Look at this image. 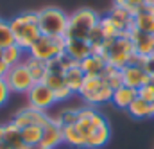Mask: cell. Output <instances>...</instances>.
I'll use <instances>...</instances> for the list:
<instances>
[{
	"instance_id": "cell-1",
	"label": "cell",
	"mask_w": 154,
	"mask_h": 149,
	"mask_svg": "<svg viewBox=\"0 0 154 149\" xmlns=\"http://www.w3.org/2000/svg\"><path fill=\"white\" fill-rule=\"evenodd\" d=\"M11 33L14 36V43L23 50H29L32 43L41 36L38 24V11H25L9 20Z\"/></svg>"
},
{
	"instance_id": "cell-2",
	"label": "cell",
	"mask_w": 154,
	"mask_h": 149,
	"mask_svg": "<svg viewBox=\"0 0 154 149\" xmlns=\"http://www.w3.org/2000/svg\"><path fill=\"white\" fill-rule=\"evenodd\" d=\"M99 54L108 61V65H113L116 68H124L125 65H129L131 58L136 52H134V47H133L129 34H120L116 38L106 40L102 49L99 50Z\"/></svg>"
},
{
	"instance_id": "cell-3",
	"label": "cell",
	"mask_w": 154,
	"mask_h": 149,
	"mask_svg": "<svg viewBox=\"0 0 154 149\" xmlns=\"http://www.w3.org/2000/svg\"><path fill=\"white\" fill-rule=\"evenodd\" d=\"M100 14L90 7H81L68 14V27L65 38H75V40H88V34L95 25H99Z\"/></svg>"
},
{
	"instance_id": "cell-4",
	"label": "cell",
	"mask_w": 154,
	"mask_h": 149,
	"mask_svg": "<svg viewBox=\"0 0 154 149\" xmlns=\"http://www.w3.org/2000/svg\"><path fill=\"white\" fill-rule=\"evenodd\" d=\"M38 24L41 34L45 36H65L68 27V14L56 5H47L38 11Z\"/></svg>"
},
{
	"instance_id": "cell-5",
	"label": "cell",
	"mask_w": 154,
	"mask_h": 149,
	"mask_svg": "<svg viewBox=\"0 0 154 149\" xmlns=\"http://www.w3.org/2000/svg\"><path fill=\"white\" fill-rule=\"evenodd\" d=\"M65 47H66L65 36H45V34H41L32 43V47L27 50V54L48 63V61L59 58L61 54H65Z\"/></svg>"
},
{
	"instance_id": "cell-6",
	"label": "cell",
	"mask_w": 154,
	"mask_h": 149,
	"mask_svg": "<svg viewBox=\"0 0 154 149\" xmlns=\"http://www.w3.org/2000/svg\"><path fill=\"white\" fill-rule=\"evenodd\" d=\"M79 95L82 97V101L90 106H97V104H104V103H111L113 97V88L109 84H106V81L102 77H86L84 84L79 92Z\"/></svg>"
},
{
	"instance_id": "cell-7",
	"label": "cell",
	"mask_w": 154,
	"mask_h": 149,
	"mask_svg": "<svg viewBox=\"0 0 154 149\" xmlns=\"http://www.w3.org/2000/svg\"><path fill=\"white\" fill-rule=\"evenodd\" d=\"M4 79H5L7 86L11 88V92H14V94H27L34 84V79H32V75H31L27 65L23 61L11 67Z\"/></svg>"
},
{
	"instance_id": "cell-8",
	"label": "cell",
	"mask_w": 154,
	"mask_h": 149,
	"mask_svg": "<svg viewBox=\"0 0 154 149\" xmlns=\"http://www.w3.org/2000/svg\"><path fill=\"white\" fill-rule=\"evenodd\" d=\"M27 99H29V106L41 110V112H48L54 104H56V95H54V90L48 88L43 81L41 83H34L32 88L25 94Z\"/></svg>"
},
{
	"instance_id": "cell-9",
	"label": "cell",
	"mask_w": 154,
	"mask_h": 149,
	"mask_svg": "<svg viewBox=\"0 0 154 149\" xmlns=\"http://www.w3.org/2000/svg\"><path fill=\"white\" fill-rule=\"evenodd\" d=\"M50 120V115L47 112H41V110H36V108H32V106H25V108H20L18 112L13 115V119H11V122L16 126V128H25V126H32V124H36V126H45L47 122Z\"/></svg>"
},
{
	"instance_id": "cell-10",
	"label": "cell",
	"mask_w": 154,
	"mask_h": 149,
	"mask_svg": "<svg viewBox=\"0 0 154 149\" xmlns=\"http://www.w3.org/2000/svg\"><path fill=\"white\" fill-rule=\"evenodd\" d=\"M149 74L143 70V67L142 65H125L124 68H122V81H124V84L125 86H131V88H134V90H138V88H142L143 84H147L149 83Z\"/></svg>"
},
{
	"instance_id": "cell-11",
	"label": "cell",
	"mask_w": 154,
	"mask_h": 149,
	"mask_svg": "<svg viewBox=\"0 0 154 149\" xmlns=\"http://www.w3.org/2000/svg\"><path fill=\"white\" fill-rule=\"evenodd\" d=\"M39 144L48 149H54L59 144H63V128L56 122V119L52 115H50V120L43 126V135H41Z\"/></svg>"
},
{
	"instance_id": "cell-12",
	"label": "cell",
	"mask_w": 154,
	"mask_h": 149,
	"mask_svg": "<svg viewBox=\"0 0 154 149\" xmlns=\"http://www.w3.org/2000/svg\"><path fill=\"white\" fill-rule=\"evenodd\" d=\"M108 16L113 20V24L118 27V31H120L122 34H129V31L134 27V16H133L127 9H124V7L113 5V7L108 11Z\"/></svg>"
},
{
	"instance_id": "cell-13",
	"label": "cell",
	"mask_w": 154,
	"mask_h": 149,
	"mask_svg": "<svg viewBox=\"0 0 154 149\" xmlns=\"http://www.w3.org/2000/svg\"><path fill=\"white\" fill-rule=\"evenodd\" d=\"M66 40V47H65V52L77 63H81L82 59H86L90 54H93V49L91 45L86 41V40H75V38H65Z\"/></svg>"
},
{
	"instance_id": "cell-14",
	"label": "cell",
	"mask_w": 154,
	"mask_h": 149,
	"mask_svg": "<svg viewBox=\"0 0 154 149\" xmlns=\"http://www.w3.org/2000/svg\"><path fill=\"white\" fill-rule=\"evenodd\" d=\"M129 38H131L133 47H134V52H136L138 56L145 58V56H149V54L154 52V41L147 33H142V31H138L136 27H133V29L129 31Z\"/></svg>"
},
{
	"instance_id": "cell-15",
	"label": "cell",
	"mask_w": 154,
	"mask_h": 149,
	"mask_svg": "<svg viewBox=\"0 0 154 149\" xmlns=\"http://www.w3.org/2000/svg\"><path fill=\"white\" fill-rule=\"evenodd\" d=\"M79 67H81V70L84 72L86 77H100L102 72L106 70V67H108V61H106L100 54L93 52V54H90L86 59H82V61L79 63Z\"/></svg>"
},
{
	"instance_id": "cell-16",
	"label": "cell",
	"mask_w": 154,
	"mask_h": 149,
	"mask_svg": "<svg viewBox=\"0 0 154 149\" xmlns=\"http://www.w3.org/2000/svg\"><path fill=\"white\" fill-rule=\"evenodd\" d=\"M136 97H138V90L122 84V86H118L116 90H113L111 103L115 104L118 110H125V112H127V108L131 106V103H133Z\"/></svg>"
},
{
	"instance_id": "cell-17",
	"label": "cell",
	"mask_w": 154,
	"mask_h": 149,
	"mask_svg": "<svg viewBox=\"0 0 154 149\" xmlns=\"http://www.w3.org/2000/svg\"><path fill=\"white\" fill-rule=\"evenodd\" d=\"M134 27L142 33H151L154 29V7L152 5H142L138 13L134 14Z\"/></svg>"
},
{
	"instance_id": "cell-18",
	"label": "cell",
	"mask_w": 154,
	"mask_h": 149,
	"mask_svg": "<svg viewBox=\"0 0 154 149\" xmlns=\"http://www.w3.org/2000/svg\"><path fill=\"white\" fill-rule=\"evenodd\" d=\"M63 77H65V84H66L74 94H79V92H81V88H82V84H84V79H86V75L81 70L79 63L74 65V67H70V68H66Z\"/></svg>"
},
{
	"instance_id": "cell-19",
	"label": "cell",
	"mask_w": 154,
	"mask_h": 149,
	"mask_svg": "<svg viewBox=\"0 0 154 149\" xmlns=\"http://www.w3.org/2000/svg\"><path fill=\"white\" fill-rule=\"evenodd\" d=\"M109 137H111V128L109 124H104L100 128H97L86 140V149H99L102 146H106L109 142Z\"/></svg>"
},
{
	"instance_id": "cell-20",
	"label": "cell",
	"mask_w": 154,
	"mask_h": 149,
	"mask_svg": "<svg viewBox=\"0 0 154 149\" xmlns=\"http://www.w3.org/2000/svg\"><path fill=\"white\" fill-rule=\"evenodd\" d=\"M63 142L72 146V147H86V138L82 137V133L75 128V124L70 126H63Z\"/></svg>"
},
{
	"instance_id": "cell-21",
	"label": "cell",
	"mask_w": 154,
	"mask_h": 149,
	"mask_svg": "<svg viewBox=\"0 0 154 149\" xmlns=\"http://www.w3.org/2000/svg\"><path fill=\"white\" fill-rule=\"evenodd\" d=\"M127 113H129L133 119H147V117H152L154 115L152 104L147 103V101H143V99H140V97H136V99L131 103V106L127 108Z\"/></svg>"
},
{
	"instance_id": "cell-22",
	"label": "cell",
	"mask_w": 154,
	"mask_h": 149,
	"mask_svg": "<svg viewBox=\"0 0 154 149\" xmlns=\"http://www.w3.org/2000/svg\"><path fill=\"white\" fill-rule=\"evenodd\" d=\"M23 63L27 65V68H29V72L32 75L34 83H41V81L45 79V75H47V63H45V61L36 59V58H32V56L27 54L25 59H23Z\"/></svg>"
},
{
	"instance_id": "cell-23",
	"label": "cell",
	"mask_w": 154,
	"mask_h": 149,
	"mask_svg": "<svg viewBox=\"0 0 154 149\" xmlns=\"http://www.w3.org/2000/svg\"><path fill=\"white\" fill-rule=\"evenodd\" d=\"M41 135H43V128L41 126H25L20 129V137H22V142L25 146H34V144H39L41 142Z\"/></svg>"
},
{
	"instance_id": "cell-24",
	"label": "cell",
	"mask_w": 154,
	"mask_h": 149,
	"mask_svg": "<svg viewBox=\"0 0 154 149\" xmlns=\"http://www.w3.org/2000/svg\"><path fill=\"white\" fill-rule=\"evenodd\" d=\"M25 52H27V50H23L22 47H18L16 43H13V45L5 47V49L2 50V56H4V59H5V63H7L9 67H14V65L22 63V61L25 59Z\"/></svg>"
},
{
	"instance_id": "cell-25",
	"label": "cell",
	"mask_w": 154,
	"mask_h": 149,
	"mask_svg": "<svg viewBox=\"0 0 154 149\" xmlns=\"http://www.w3.org/2000/svg\"><path fill=\"white\" fill-rule=\"evenodd\" d=\"M56 119V122L63 128V126H70V124H75L77 119H79V108L77 106H68V108H63L56 115H52Z\"/></svg>"
},
{
	"instance_id": "cell-26",
	"label": "cell",
	"mask_w": 154,
	"mask_h": 149,
	"mask_svg": "<svg viewBox=\"0 0 154 149\" xmlns=\"http://www.w3.org/2000/svg\"><path fill=\"white\" fill-rule=\"evenodd\" d=\"M100 77H102V79L106 81V84H109L113 90H116L118 86L124 84V81H122V68H116L113 65H108Z\"/></svg>"
},
{
	"instance_id": "cell-27",
	"label": "cell",
	"mask_w": 154,
	"mask_h": 149,
	"mask_svg": "<svg viewBox=\"0 0 154 149\" xmlns=\"http://www.w3.org/2000/svg\"><path fill=\"white\" fill-rule=\"evenodd\" d=\"M86 41L91 45L93 52H97V54H99V50L102 49V45H104V41H106V36H104V33H102L100 25H95V27L91 29V33L88 34V40H86Z\"/></svg>"
},
{
	"instance_id": "cell-28",
	"label": "cell",
	"mask_w": 154,
	"mask_h": 149,
	"mask_svg": "<svg viewBox=\"0 0 154 149\" xmlns=\"http://www.w3.org/2000/svg\"><path fill=\"white\" fill-rule=\"evenodd\" d=\"M99 25H100V29H102V33H104L106 40H109V38H116V36H120V34H122V33L118 31V27L113 24V20H111L108 14L100 16V22H99Z\"/></svg>"
},
{
	"instance_id": "cell-29",
	"label": "cell",
	"mask_w": 154,
	"mask_h": 149,
	"mask_svg": "<svg viewBox=\"0 0 154 149\" xmlns=\"http://www.w3.org/2000/svg\"><path fill=\"white\" fill-rule=\"evenodd\" d=\"M13 43H14V36L11 33L9 22H5V20L0 18V50H4L5 47H9Z\"/></svg>"
},
{
	"instance_id": "cell-30",
	"label": "cell",
	"mask_w": 154,
	"mask_h": 149,
	"mask_svg": "<svg viewBox=\"0 0 154 149\" xmlns=\"http://www.w3.org/2000/svg\"><path fill=\"white\" fill-rule=\"evenodd\" d=\"M113 5H118V7H124L127 9L133 16L138 13V9L142 5H145V0H113Z\"/></svg>"
},
{
	"instance_id": "cell-31",
	"label": "cell",
	"mask_w": 154,
	"mask_h": 149,
	"mask_svg": "<svg viewBox=\"0 0 154 149\" xmlns=\"http://www.w3.org/2000/svg\"><path fill=\"white\" fill-rule=\"evenodd\" d=\"M65 74H54V72H47L45 75V79H43V83L48 86V88H52L54 92L56 90H59L61 86H65Z\"/></svg>"
},
{
	"instance_id": "cell-32",
	"label": "cell",
	"mask_w": 154,
	"mask_h": 149,
	"mask_svg": "<svg viewBox=\"0 0 154 149\" xmlns=\"http://www.w3.org/2000/svg\"><path fill=\"white\" fill-rule=\"evenodd\" d=\"M138 97L152 104V103H154V86L147 83V84H143L142 88H138Z\"/></svg>"
},
{
	"instance_id": "cell-33",
	"label": "cell",
	"mask_w": 154,
	"mask_h": 149,
	"mask_svg": "<svg viewBox=\"0 0 154 149\" xmlns=\"http://www.w3.org/2000/svg\"><path fill=\"white\" fill-rule=\"evenodd\" d=\"M54 95H56V103H63V101H68V99H72V95H74V92L65 84V86H61L59 90H56L54 92Z\"/></svg>"
},
{
	"instance_id": "cell-34",
	"label": "cell",
	"mask_w": 154,
	"mask_h": 149,
	"mask_svg": "<svg viewBox=\"0 0 154 149\" xmlns=\"http://www.w3.org/2000/svg\"><path fill=\"white\" fill-rule=\"evenodd\" d=\"M11 88L7 86V83H5V79H0V108L9 101V97H11Z\"/></svg>"
},
{
	"instance_id": "cell-35",
	"label": "cell",
	"mask_w": 154,
	"mask_h": 149,
	"mask_svg": "<svg viewBox=\"0 0 154 149\" xmlns=\"http://www.w3.org/2000/svg\"><path fill=\"white\" fill-rule=\"evenodd\" d=\"M142 67H143V70L149 74V77H154V52L149 54V56H145V58L142 59Z\"/></svg>"
},
{
	"instance_id": "cell-36",
	"label": "cell",
	"mask_w": 154,
	"mask_h": 149,
	"mask_svg": "<svg viewBox=\"0 0 154 149\" xmlns=\"http://www.w3.org/2000/svg\"><path fill=\"white\" fill-rule=\"evenodd\" d=\"M9 68H11V67L5 63V59H4V56H2V50H0V79H4V77L7 75Z\"/></svg>"
},
{
	"instance_id": "cell-37",
	"label": "cell",
	"mask_w": 154,
	"mask_h": 149,
	"mask_svg": "<svg viewBox=\"0 0 154 149\" xmlns=\"http://www.w3.org/2000/svg\"><path fill=\"white\" fill-rule=\"evenodd\" d=\"M25 149H48V147H45L41 144H34V146H25Z\"/></svg>"
},
{
	"instance_id": "cell-38",
	"label": "cell",
	"mask_w": 154,
	"mask_h": 149,
	"mask_svg": "<svg viewBox=\"0 0 154 149\" xmlns=\"http://www.w3.org/2000/svg\"><path fill=\"white\" fill-rule=\"evenodd\" d=\"M149 36L152 38V41H154V29H152V31H151V33H149Z\"/></svg>"
},
{
	"instance_id": "cell-39",
	"label": "cell",
	"mask_w": 154,
	"mask_h": 149,
	"mask_svg": "<svg viewBox=\"0 0 154 149\" xmlns=\"http://www.w3.org/2000/svg\"><path fill=\"white\" fill-rule=\"evenodd\" d=\"M149 84H152V86H154V77H151V79H149Z\"/></svg>"
},
{
	"instance_id": "cell-40",
	"label": "cell",
	"mask_w": 154,
	"mask_h": 149,
	"mask_svg": "<svg viewBox=\"0 0 154 149\" xmlns=\"http://www.w3.org/2000/svg\"><path fill=\"white\" fill-rule=\"evenodd\" d=\"M152 112H154V103H152Z\"/></svg>"
}]
</instances>
